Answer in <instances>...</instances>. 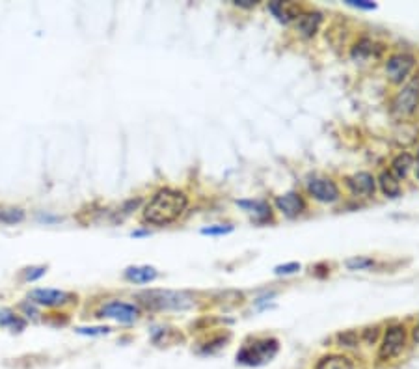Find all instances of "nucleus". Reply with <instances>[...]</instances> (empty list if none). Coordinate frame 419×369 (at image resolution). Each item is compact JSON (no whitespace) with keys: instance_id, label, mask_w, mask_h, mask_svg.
Segmentation results:
<instances>
[{"instance_id":"f257e3e1","label":"nucleus","mask_w":419,"mask_h":369,"mask_svg":"<svg viewBox=\"0 0 419 369\" xmlns=\"http://www.w3.org/2000/svg\"><path fill=\"white\" fill-rule=\"evenodd\" d=\"M189 207V196L183 191L162 187L144 205L142 218L151 226H168L179 220V216Z\"/></svg>"},{"instance_id":"f03ea898","label":"nucleus","mask_w":419,"mask_h":369,"mask_svg":"<svg viewBox=\"0 0 419 369\" xmlns=\"http://www.w3.org/2000/svg\"><path fill=\"white\" fill-rule=\"evenodd\" d=\"M136 299L142 306L155 312H187L194 308L196 299L187 291H171V290H149L140 291Z\"/></svg>"},{"instance_id":"7ed1b4c3","label":"nucleus","mask_w":419,"mask_h":369,"mask_svg":"<svg viewBox=\"0 0 419 369\" xmlns=\"http://www.w3.org/2000/svg\"><path fill=\"white\" fill-rule=\"evenodd\" d=\"M279 352V341L272 336H265V338H250L244 341L241 351L237 352V362L243 366H263V363L270 362Z\"/></svg>"},{"instance_id":"20e7f679","label":"nucleus","mask_w":419,"mask_h":369,"mask_svg":"<svg viewBox=\"0 0 419 369\" xmlns=\"http://www.w3.org/2000/svg\"><path fill=\"white\" fill-rule=\"evenodd\" d=\"M389 112L395 120H410L419 114V77H412L402 84L389 103Z\"/></svg>"},{"instance_id":"39448f33","label":"nucleus","mask_w":419,"mask_h":369,"mask_svg":"<svg viewBox=\"0 0 419 369\" xmlns=\"http://www.w3.org/2000/svg\"><path fill=\"white\" fill-rule=\"evenodd\" d=\"M418 68V56L408 50H399V53H391V55L384 60V73L389 84L401 88L407 84L408 80L413 77V71Z\"/></svg>"},{"instance_id":"423d86ee","label":"nucleus","mask_w":419,"mask_h":369,"mask_svg":"<svg viewBox=\"0 0 419 369\" xmlns=\"http://www.w3.org/2000/svg\"><path fill=\"white\" fill-rule=\"evenodd\" d=\"M408 345V326L404 323H393L384 330L380 349H378V360L389 362L402 354Z\"/></svg>"},{"instance_id":"0eeeda50","label":"nucleus","mask_w":419,"mask_h":369,"mask_svg":"<svg viewBox=\"0 0 419 369\" xmlns=\"http://www.w3.org/2000/svg\"><path fill=\"white\" fill-rule=\"evenodd\" d=\"M306 194L324 205H332L341 200V189L337 181L330 178V176H321V173H313L308 176L304 181Z\"/></svg>"},{"instance_id":"6e6552de","label":"nucleus","mask_w":419,"mask_h":369,"mask_svg":"<svg viewBox=\"0 0 419 369\" xmlns=\"http://www.w3.org/2000/svg\"><path fill=\"white\" fill-rule=\"evenodd\" d=\"M343 183H345L346 191H348V194L354 200H373L378 189L377 176L371 172H365V170L345 176Z\"/></svg>"},{"instance_id":"1a4fd4ad","label":"nucleus","mask_w":419,"mask_h":369,"mask_svg":"<svg viewBox=\"0 0 419 369\" xmlns=\"http://www.w3.org/2000/svg\"><path fill=\"white\" fill-rule=\"evenodd\" d=\"M272 207L278 211L279 215L289 220H295L298 216H302L308 211V202L302 192L289 191L286 194H279L274 198Z\"/></svg>"},{"instance_id":"9d476101","label":"nucleus","mask_w":419,"mask_h":369,"mask_svg":"<svg viewBox=\"0 0 419 369\" xmlns=\"http://www.w3.org/2000/svg\"><path fill=\"white\" fill-rule=\"evenodd\" d=\"M99 317L103 319H112L115 323H122V325H133L140 319V308L134 304L122 301H112L106 302L101 310H99Z\"/></svg>"},{"instance_id":"9b49d317","label":"nucleus","mask_w":419,"mask_h":369,"mask_svg":"<svg viewBox=\"0 0 419 369\" xmlns=\"http://www.w3.org/2000/svg\"><path fill=\"white\" fill-rule=\"evenodd\" d=\"M235 203H237V207H241L257 226L274 224V222H276L272 203H268L267 200H237Z\"/></svg>"},{"instance_id":"f8f14e48","label":"nucleus","mask_w":419,"mask_h":369,"mask_svg":"<svg viewBox=\"0 0 419 369\" xmlns=\"http://www.w3.org/2000/svg\"><path fill=\"white\" fill-rule=\"evenodd\" d=\"M322 23H324V15L317 10H302L295 21V28H297L298 36L304 39H313L317 32L321 30Z\"/></svg>"},{"instance_id":"ddd939ff","label":"nucleus","mask_w":419,"mask_h":369,"mask_svg":"<svg viewBox=\"0 0 419 369\" xmlns=\"http://www.w3.org/2000/svg\"><path fill=\"white\" fill-rule=\"evenodd\" d=\"M28 299H30L32 304L36 306H45V308H56V306H64L67 302L73 301V295L67 293V291L62 290H32L28 293Z\"/></svg>"},{"instance_id":"4468645a","label":"nucleus","mask_w":419,"mask_h":369,"mask_svg":"<svg viewBox=\"0 0 419 369\" xmlns=\"http://www.w3.org/2000/svg\"><path fill=\"white\" fill-rule=\"evenodd\" d=\"M413 164H416V157H413L412 151H399L389 162L388 170L402 183L412 176Z\"/></svg>"},{"instance_id":"2eb2a0df","label":"nucleus","mask_w":419,"mask_h":369,"mask_svg":"<svg viewBox=\"0 0 419 369\" xmlns=\"http://www.w3.org/2000/svg\"><path fill=\"white\" fill-rule=\"evenodd\" d=\"M158 276V272L151 265H131L123 271V278L127 282L134 283V285H146V283L155 282Z\"/></svg>"},{"instance_id":"dca6fc26","label":"nucleus","mask_w":419,"mask_h":369,"mask_svg":"<svg viewBox=\"0 0 419 369\" xmlns=\"http://www.w3.org/2000/svg\"><path fill=\"white\" fill-rule=\"evenodd\" d=\"M267 10L272 13L278 23L281 25H289V23H295L297 17L302 13V8L297 6V4H287V2H279V0H274V2H268Z\"/></svg>"},{"instance_id":"f3484780","label":"nucleus","mask_w":419,"mask_h":369,"mask_svg":"<svg viewBox=\"0 0 419 369\" xmlns=\"http://www.w3.org/2000/svg\"><path fill=\"white\" fill-rule=\"evenodd\" d=\"M377 187L380 189L384 196L389 198V200L402 196V183L395 178L393 173L389 172L388 168H384L382 172L377 176Z\"/></svg>"},{"instance_id":"a211bd4d","label":"nucleus","mask_w":419,"mask_h":369,"mask_svg":"<svg viewBox=\"0 0 419 369\" xmlns=\"http://www.w3.org/2000/svg\"><path fill=\"white\" fill-rule=\"evenodd\" d=\"M377 44L371 39V37H360L358 41L354 44V47L351 49V58L354 62H364L371 56H377Z\"/></svg>"},{"instance_id":"6ab92c4d","label":"nucleus","mask_w":419,"mask_h":369,"mask_svg":"<svg viewBox=\"0 0 419 369\" xmlns=\"http://www.w3.org/2000/svg\"><path fill=\"white\" fill-rule=\"evenodd\" d=\"M0 326L12 330V332H23L26 328V321L19 317L10 308H0Z\"/></svg>"},{"instance_id":"aec40b11","label":"nucleus","mask_w":419,"mask_h":369,"mask_svg":"<svg viewBox=\"0 0 419 369\" xmlns=\"http://www.w3.org/2000/svg\"><path fill=\"white\" fill-rule=\"evenodd\" d=\"M315 369H354V363L343 354H326L315 363Z\"/></svg>"},{"instance_id":"412c9836","label":"nucleus","mask_w":419,"mask_h":369,"mask_svg":"<svg viewBox=\"0 0 419 369\" xmlns=\"http://www.w3.org/2000/svg\"><path fill=\"white\" fill-rule=\"evenodd\" d=\"M377 265V261L369 256H354V258H348L345 261V267L348 271H369Z\"/></svg>"},{"instance_id":"4be33fe9","label":"nucleus","mask_w":419,"mask_h":369,"mask_svg":"<svg viewBox=\"0 0 419 369\" xmlns=\"http://www.w3.org/2000/svg\"><path fill=\"white\" fill-rule=\"evenodd\" d=\"M25 220V211L19 207H2L0 209V222L2 224H19Z\"/></svg>"},{"instance_id":"5701e85b","label":"nucleus","mask_w":419,"mask_h":369,"mask_svg":"<svg viewBox=\"0 0 419 369\" xmlns=\"http://www.w3.org/2000/svg\"><path fill=\"white\" fill-rule=\"evenodd\" d=\"M235 229L233 224H213V226H205L201 228V235H209V237H224V235H230L231 231Z\"/></svg>"},{"instance_id":"b1692460","label":"nucleus","mask_w":419,"mask_h":369,"mask_svg":"<svg viewBox=\"0 0 419 369\" xmlns=\"http://www.w3.org/2000/svg\"><path fill=\"white\" fill-rule=\"evenodd\" d=\"M300 271H302V265L297 263V261L276 265V267H274V274H276V276H292V274H298Z\"/></svg>"},{"instance_id":"393cba45","label":"nucleus","mask_w":419,"mask_h":369,"mask_svg":"<svg viewBox=\"0 0 419 369\" xmlns=\"http://www.w3.org/2000/svg\"><path fill=\"white\" fill-rule=\"evenodd\" d=\"M110 326H79L75 328V332L80 334V336H106L110 334Z\"/></svg>"},{"instance_id":"a878e982","label":"nucleus","mask_w":419,"mask_h":369,"mask_svg":"<svg viewBox=\"0 0 419 369\" xmlns=\"http://www.w3.org/2000/svg\"><path fill=\"white\" fill-rule=\"evenodd\" d=\"M45 272H47V267H28L23 271V278H25V282H36L45 276Z\"/></svg>"},{"instance_id":"bb28decb","label":"nucleus","mask_w":419,"mask_h":369,"mask_svg":"<svg viewBox=\"0 0 419 369\" xmlns=\"http://www.w3.org/2000/svg\"><path fill=\"white\" fill-rule=\"evenodd\" d=\"M346 6L356 8V10H364V12H373L377 10V4L371 2V0H345Z\"/></svg>"},{"instance_id":"cd10ccee","label":"nucleus","mask_w":419,"mask_h":369,"mask_svg":"<svg viewBox=\"0 0 419 369\" xmlns=\"http://www.w3.org/2000/svg\"><path fill=\"white\" fill-rule=\"evenodd\" d=\"M341 341V345H345V347H356L358 345V334L353 332V330H348L345 334H339L337 336Z\"/></svg>"},{"instance_id":"c85d7f7f","label":"nucleus","mask_w":419,"mask_h":369,"mask_svg":"<svg viewBox=\"0 0 419 369\" xmlns=\"http://www.w3.org/2000/svg\"><path fill=\"white\" fill-rule=\"evenodd\" d=\"M233 6L243 8V10H254L257 6V2L255 0H233Z\"/></svg>"},{"instance_id":"c756f323","label":"nucleus","mask_w":419,"mask_h":369,"mask_svg":"<svg viewBox=\"0 0 419 369\" xmlns=\"http://www.w3.org/2000/svg\"><path fill=\"white\" fill-rule=\"evenodd\" d=\"M377 336H378V326L364 330V338L367 339V343H375V341H377Z\"/></svg>"},{"instance_id":"7c9ffc66","label":"nucleus","mask_w":419,"mask_h":369,"mask_svg":"<svg viewBox=\"0 0 419 369\" xmlns=\"http://www.w3.org/2000/svg\"><path fill=\"white\" fill-rule=\"evenodd\" d=\"M412 341L416 345H419V321L416 323V325H413V328H412Z\"/></svg>"},{"instance_id":"2f4dec72","label":"nucleus","mask_w":419,"mask_h":369,"mask_svg":"<svg viewBox=\"0 0 419 369\" xmlns=\"http://www.w3.org/2000/svg\"><path fill=\"white\" fill-rule=\"evenodd\" d=\"M149 235V231H142V229H136V231H133L131 234V237H147Z\"/></svg>"},{"instance_id":"473e14b6","label":"nucleus","mask_w":419,"mask_h":369,"mask_svg":"<svg viewBox=\"0 0 419 369\" xmlns=\"http://www.w3.org/2000/svg\"><path fill=\"white\" fill-rule=\"evenodd\" d=\"M413 178H416V181H419V160H416V164H413Z\"/></svg>"},{"instance_id":"72a5a7b5","label":"nucleus","mask_w":419,"mask_h":369,"mask_svg":"<svg viewBox=\"0 0 419 369\" xmlns=\"http://www.w3.org/2000/svg\"><path fill=\"white\" fill-rule=\"evenodd\" d=\"M413 157H416V160H419V146H418V149H416V153H413Z\"/></svg>"},{"instance_id":"f704fd0d","label":"nucleus","mask_w":419,"mask_h":369,"mask_svg":"<svg viewBox=\"0 0 419 369\" xmlns=\"http://www.w3.org/2000/svg\"><path fill=\"white\" fill-rule=\"evenodd\" d=\"M418 125H419V114H418Z\"/></svg>"}]
</instances>
